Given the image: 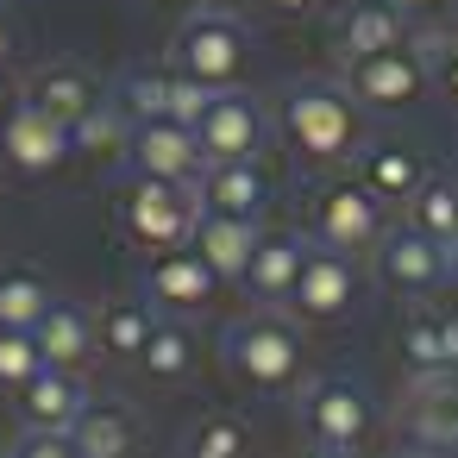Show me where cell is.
<instances>
[{
	"label": "cell",
	"mask_w": 458,
	"mask_h": 458,
	"mask_svg": "<svg viewBox=\"0 0 458 458\" xmlns=\"http://www.w3.org/2000/svg\"><path fill=\"white\" fill-rule=\"evenodd\" d=\"M270 126L295 151V164H308V170H352V157L364 151V107L352 101V89L339 76L283 82Z\"/></svg>",
	"instance_id": "6da1fadb"
},
{
	"label": "cell",
	"mask_w": 458,
	"mask_h": 458,
	"mask_svg": "<svg viewBox=\"0 0 458 458\" xmlns=\"http://www.w3.org/2000/svg\"><path fill=\"white\" fill-rule=\"evenodd\" d=\"M220 370L251 395H295L308 383V327L289 308H245L220 327Z\"/></svg>",
	"instance_id": "7a4b0ae2"
},
{
	"label": "cell",
	"mask_w": 458,
	"mask_h": 458,
	"mask_svg": "<svg viewBox=\"0 0 458 458\" xmlns=\"http://www.w3.org/2000/svg\"><path fill=\"white\" fill-rule=\"evenodd\" d=\"M176 76L201 82L208 95L220 89H245V70H251V32L239 26V13H189L176 32H170V57H164Z\"/></svg>",
	"instance_id": "3957f363"
},
{
	"label": "cell",
	"mask_w": 458,
	"mask_h": 458,
	"mask_svg": "<svg viewBox=\"0 0 458 458\" xmlns=\"http://www.w3.org/2000/svg\"><path fill=\"white\" fill-rule=\"evenodd\" d=\"M389 226H395L389 208H383L352 170H339V176H327V182L308 195V226H301V239L333 245V251H345V258H370Z\"/></svg>",
	"instance_id": "277c9868"
},
{
	"label": "cell",
	"mask_w": 458,
	"mask_h": 458,
	"mask_svg": "<svg viewBox=\"0 0 458 458\" xmlns=\"http://www.w3.org/2000/svg\"><path fill=\"white\" fill-rule=\"evenodd\" d=\"M114 214H120L126 245H139V251L157 258V251H182V245H189V233H195V220H201V201H195V189H182V182L126 176Z\"/></svg>",
	"instance_id": "5b68a950"
},
{
	"label": "cell",
	"mask_w": 458,
	"mask_h": 458,
	"mask_svg": "<svg viewBox=\"0 0 458 458\" xmlns=\"http://www.w3.org/2000/svg\"><path fill=\"white\" fill-rule=\"evenodd\" d=\"M295 395H301L295 402V427H301L308 445L358 452L370 439V427H377V402H370V389L358 377H339V370L333 377H308Z\"/></svg>",
	"instance_id": "8992f818"
},
{
	"label": "cell",
	"mask_w": 458,
	"mask_h": 458,
	"mask_svg": "<svg viewBox=\"0 0 458 458\" xmlns=\"http://www.w3.org/2000/svg\"><path fill=\"white\" fill-rule=\"evenodd\" d=\"M270 132H276L270 126V107L258 95H245V89L208 95L201 120H195V145H201L208 164H264Z\"/></svg>",
	"instance_id": "52a82bcc"
},
{
	"label": "cell",
	"mask_w": 458,
	"mask_h": 458,
	"mask_svg": "<svg viewBox=\"0 0 458 458\" xmlns=\"http://www.w3.org/2000/svg\"><path fill=\"white\" fill-rule=\"evenodd\" d=\"M339 82L352 89V101L364 114H402V107H420L427 89H433V70L414 45H395V51H377V57H358V64H339Z\"/></svg>",
	"instance_id": "ba28073f"
},
{
	"label": "cell",
	"mask_w": 458,
	"mask_h": 458,
	"mask_svg": "<svg viewBox=\"0 0 458 458\" xmlns=\"http://www.w3.org/2000/svg\"><path fill=\"white\" fill-rule=\"evenodd\" d=\"M364 264H370L377 289H389V295H402V301H433V295L452 283V258H445L433 239H420L408 220H395V226L377 239V251H370Z\"/></svg>",
	"instance_id": "9c48e42d"
},
{
	"label": "cell",
	"mask_w": 458,
	"mask_h": 458,
	"mask_svg": "<svg viewBox=\"0 0 458 458\" xmlns=\"http://www.w3.org/2000/svg\"><path fill=\"white\" fill-rule=\"evenodd\" d=\"M358 289H364L358 258H345V251H333V245L301 239V270H295V295H289V314H295L301 327L345 320V314L358 308Z\"/></svg>",
	"instance_id": "30bf717a"
},
{
	"label": "cell",
	"mask_w": 458,
	"mask_h": 458,
	"mask_svg": "<svg viewBox=\"0 0 458 458\" xmlns=\"http://www.w3.org/2000/svg\"><path fill=\"white\" fill-rule=\"evenodd\" d=\"M114 101L126 107L132 126L170 120V126H189V132H195V120H201V107H208V89L189 82V76H176L170 64H132V70L114 82Z\"/></svg>",
	"instance_id": "8fae6325"
},
{
	"label": "cell",
	"mask_w": 458,
	"mask_h": 458,
	"mask_svg": "<svg viewBox=\"0 0 458 458\" xmlns=\"http://www.w3.org/2000/svg\"><path fill=\"white\" fill-rule=\"evenodd\" d=\"M395 427L420 445L452 452L458 445V370H408L402 402H395Z\"/></svg>",
	"instance_id": "7c38bea8"
},
{
	"label": "cell",
	"mask_w": 458,
	"mask_h": 458,
	"mask_svg": "<svg viewBox=\"0 0 458 458\" xmlns=\"http://www.w3.org/2000/svg\"><path fill=\"white\" fill-rule=\"evenodd\" d=\"M70 157H76L70 126L38 114L32 101H20L7 114V126H0V170H13V176H57Z\"/></svg>",
	"instance_id": "4fadbf2b"
},
{
	"label": "cell",
	"mask_w": 458,
	"mask_h": 458,
	"mask_svg": "<svg viewBox=\"0 0 458 458\" xmlns=\"http://www.w3.org/2000/svg\"><path fill=\"white\" fill-rule=\"evenodd\" d=\"M126 176H151V182H182V189H195L201 182V170H208V157H201V145H195V132L189 126H170V120H151V126H132V145H126Z\"/></svg>",
	"instance_id": "5bb4252c"
},
{
	"label": "cell",
	"mask_w": 458,
	"mask_h": 458,
	"mask_svg": "<svg viewBox=\"0 0 458 458\" xmlns=\"http://www.w3.org/2000/svg\"><path fill=\"white\" fill-rule=\"evenodd\" d=\"M408 32H414V26L389 7V0H339L333 20H327V45H333L339 64L395 51V45H408Z\"/></svg>",
	"instance_id": "9a60e30c"
},
{
	"label": "cell",
	"mask_w": 458,
	"mask_h": 458,
	"mask_svg": "<svg viewBox=\"0 0 458 458\" xmlns=\"http://www.w3.org/2000/svg\"><path fill=\"white\" fill-rule=\"evenodd\" d=\"M139 295H145L157 314H195V308H208V301L220 295V276L182 245V251H157V258L145 264Z\"/></svg>",
	"instance_id": "2e32d148"
},
{
	"label": "cell",
	"mask_w": 458,
	"mask_h": 458,
	"mask_svg": "<svg viewBox=\"0 0 458 458\" xmlns=\"http://www.w3.org/2000/svg\"><path fill=\"white\" fill-rule=\"evenodd\" d=\"M395 352L408 370H458V301H408L395 320Z\"/></svg>",
	"instance_id": "e0dca14e"
},
{
	"label": "cell",
	"mask_w": 458,
	"mask_h": 458,
	"mask_svg": "<svg viewBox=\"0 0 458 458\" xmlns=\"http://www.w3.org/2000/svg\"><path fill=\"white\" fill-rule=\"evenodd\" d=\"M352 176L383 201V208H408L414 195H420V182L433 176L427 170V151H414V145H395V139H377V145H364L358 157H352Z\"/></svg>",
	"instance_id": "ac0fdd59"
},
{
	"label": "cell",
	"mask_w": 458,
	"mask_h": 458,
	"mask_svg": "<svg viewBox=\"0 0 458 458\" xmlns=\"http://www.w3.org/2000/svg\"><path fill=\"white\" fill-rule=\"evenodd\" d=\"M195 201H201V214H233V220L264 226V214L276 201V182H270L264 164H208L201 182H195Z\"/></svg>",
	"instance_id": "d6986e66"
},
{
	"label": "cell",
	"mask_w": 458,
	"mask_h": 458,
	"mask_svg": "<svg viewBox=\"0 0 458 458\" xmlns=\"http://www.w3.org/2000/svg\"><path fill=\"white\" fill-rule=\"evenodd\" d=\"M95 395H89V383H82V370H57V364H45L26 389H20V420L32 427V433H70L76 420H82V408H89Z\"/></svg>",
	"instance_id": "ffe728a7"
},
{
	"label": "cell",
	"mask_w": 458,
	"mask_h": 458,
	"mask_svg": "<svg viewBox=\"0 0 458 458\" xmlns=\"http://www.w3.org/2000/svg\"><path fill=\"white\" fill-rule=\"evenodd\" d=\"M20 101H32L38 114H51V120H64V126H76V120L101 101V82H95V70H89V64L57 57V64H38V70L26 76Z\"/></svg>",
	"instance_id": "44dd1931"
},
{
	"label": "cell",
	"mask_w": 458,
	"mask_h": 458,
	"mask_svg": "<svg viewBox=\"0 0 458 458\" xmlns=\"http://www.w3.org/2000/svg\"><path fill=\"white\" fill-rule=\"evenodd\" d=\"M295 270H301V233H258V251L239 276V289L251 295V308H289L295 295Z\"/></svg>",
	"instance_id": "7402d4cb"
},
{
	"label": "cell",
	"mask_w": 458,
	"mask_h": 458,
	"mask_svg": "<svg viewBox=\"0 0 458 458\" xmlns=\"http://www.w3.org/2000/svg\"><path fill=\"white\" fill-rule=\"evenodd\" d=\"M258 220H233V214H201L195 220V233H189V251L220 276V283H239L245 276V264H251V251H258Z\"/></svg>",
	"instance_id": "603a6c76"
},
{
	"label": "cell",
	"mask_w": 458,
	"mask_h": 458,
	"mask_svg": "<svg viewBox=\"0 0 458 458\" xmlns=\"http://www.w3.org/2000/svg\"><path fill=\"white\" fill-rule=\"evenodd\" d=\"M151 327H157V308L145 295H114L101 314H95V358L107 364H139L145 345H151Z\"/></svg>",
	"instance_id": "cb8c5ba5"
},
{
	"label": "cell",
	"mask_w": 458,
	"mask_h": 458,
	"mask_svg": "<svg viewBox=\"0 0 458 458\" xmlns=\"http://www.w3.org/2000/svg\"><path fill=\"white\" fill-rule=\"evenodd\" d=\"M70 439H76L82 458H139L145 420H139V408H126V402H89L82 420L70 427Z\"/></svg>",
	"instance_id": "d4e9b609"
},
{
	"label": "cell",
	"mask_w": 458,
	"mask_h": 458,
	"mask_svg": "<svg viewBox=\"0 0 458 458\" xmlns=\"http://www.w3.org/2000/svg\"><path fill=\"white\" fill-rule=\"evenodd\" d=\"M32 339H38L45 364H57V370H82V364H95V314L76 308V301H57V308L32 327Z\"/></svg>",
	"instance_id": "484cf974"
},
{
	"label": "cell",
	"mask_w": 458,
	"mask_h": 458,
	"mask_svg": "<svg viewBox=\"0 0 458 458\" xmlns=\"http://www.w3.org/2000/svg\"><path fill=\"white\" fill-rule=\"evenodd\" d=\"M195 364H201V339H195V327H189L182 314H157V327H151V345H145L139 370H145L151 383H182Z\"/></svg>",
	"instance_id": "4316f807"
},
{
	"label": "cell",
	"mask_w": 458,
	"mask_h": 458,
	"mask_svg": "<svg viewBox=\"0 0 458 458\" xmlns=\"http://www.w3.org/2000/svg\"><path fill=\"white\" fill-rule=\"evenodd\" d=\"M402 220L452 258V245H458V176H427L420 195L402 208Z\"/></svg>",
	"instance_id": "83f0119b"
},
{
	"label": "cell",
	"mask_w": 458,
	"mask_h": 458,
	"mask_svg": "<svg viewBox=\"0 0 458 458\" xmlns=\"http://www.w3.org/2000/svg\"><path fill=\"white\" fill-rule=\"evenodd\" d=\"M70 145H76V157H126V145H132L126 107H120L114 95H101V101L70 126Z\"/></svg>",
	"instance_id": "f1b7e54d"
},
{
	"label": "cell",
	"mask_w": 458,
	"mask_h": 458,
	"mask_svg": "<svg viewBox=\"0 0 458 458\" xmlns=\"http://www.w3.org/2000/svg\"><path fill=\"white\" fill-rule=\"evenodd\" d=\"M182 458H251V420L233 414V408H214V414L189 420Z\"/></svg>",
	"instance_id": "f546056e"
},
{
	"label": "cell",
	"mask_w": 458,
	"mask_h": 458,
	"mask_svg": "<svg viewBox=\"0 0 458 458\" xmlns=\"http://www.w3.org/2000/svg\"><path fill=\"white\" fill-rule=\"evenodd\" d=\"M51 308H57V289L38 270H0V327L32 333Z\"/></svg>",
	"instance_id": "4dcf8cb0"
},
{
	"label": "cell",
	"mask_w": 458,
	"mask_h": 458,
	"mask_svg": "<svg viewBox=\"0 0 458 458\" xmlns=\"http://www.w3.org/2000/svg\"><path fill=\"white\" fill-rule=\"evenodd\" d=\"M38 370H45L38 339H32V333H20V327H0V389H13V395H20Z\"/></svg>",
	"instance_id": "1f68e13d"
},
{
	"label": "cell",
	"mask_w": 458,
	"mask_h": 458,
	"mask_svg": "<svg viewBox=\"0 0 458 458\" xmlns=\"http://www.w3.org/2000/svg\"><path fill=\"white\" fill-rule=\"evenodd\" d=\"M7 458H82V452H76L70 433H32V427H26V433L7 445Z\"/></svg>",
	"instance_id": "d6a6232c"
},
{
	"label": "cell",
	"mask_w": 458,
	"mask_h": 458,
	"mask_svg": "<svg viewBox=\"0 0 458 458\" xmlns=\"http://www.w3.org/2000/svg\"><path fill=\"white\" fill-rule=\"evenodd\" d=\"M389 7L420 32V26H452L458 20V0H389Z\"/></svg>",
	"instance_id": "836d02e7"
},
{
	"label": "cell",
	"mask_w": 458,
	"mask_h": 458,
	"mask_svg": "<svg viewBox=\"0 0 458 458\" xmlns=\"http://www.w3.org/2000/svg\"><path fill=\"white\" fill-rule=\"evenodd\" d=\"M433 89H439V95L458 107V32H452V45L433 57Z\"/></svg>",
	"instance_id": "e575fe53"
},
{
	"label": "cell",
	"mask_w": 458,
	"mask_h": 458,
	"mask_svg": "<svg viewBox=\"0 0 458 458\" xmlns=\"http://www.w3.org/2000/svg\"><path fill=\"white\" fill-rule=\"evenodd\" d=\"M258 7H264L270 20H314V13L333 7V0H258Z\"/></svg>",
	"instance_id": "d590c367"
},
{
	"label": "cell",
	"mask_w": 458,
	"mask_h": 458,
	"mask_svg": "<svg viewBox=\"0 0 458 458\" xmlns=\"http://www.w3.org/2000/svg\"><path fill=\"white\" fill-rule=\"evenodd\" d=\"M20 51H26V32H20V20H13L7 7H0V70H7Z\"/></svg>",
	"instance_id": "8d00e7d4"
},
{
	"label": "cell",
	"mask_w": 458,
	"mask_h": 458,
	"mask_svg": "<svg viewBox=\"0 0 458 458\" xmlns=\"http://www.w3.org/2000/svg\"><path fill=\"white\" fill-rule=\"evenodd\" d=\"M20 107V89H13V76L7 70H0V126H7V114Z\"/></svg>",
	"instance_id": "74e56055"
},
{
	"label": "cell",
	"mask_w": 458,
	"mask_h": 458,
	"mask_svg": "<svg viewBox=\"0 0 458 458\" xmlns=\"http://www.w3.org/2000/svg\"><path fill=\"white\" fill-rule=\"evenodd\" d=\"M239 7H251V0H201V13H239Z\"/></svg>",
	"instance_id": "f35d334b"
},
{
	"label": "cell",
	"mask_w": 458,
	"mask_h": 458,
	"mask_svg": "<svg viewBox=\"0 0 458 458\" xmlns=\"http://www.w3.org/2000/svg\"><path fill=\"white\" fill-rule=\"evenodd\" d=\"M301 458H358V452H339V445H308Z\"/></svg>",
	"instance_id": "ab89813d"
},
{
	"label": "cell",
	"mask_w": 458,
	"mask_h": 458,
	"mask_svg": "<svg viewBox=\"0 0 458 458\" xmlns=\"http://www.w3.org/2000/svg\"><path fill=\"white\" fill-rule=\"evenodd\" d=\"M164 7H176V13H201V0H164Z\"/></svg>",
	"instance_id": "60d3db41"
},
{
	"label": "cell",
	"mask_w": 458,
	"mask_h": 458,
	"mask_svg": "<svg viewBox=\"0 0 458 458\" xmlns=\"http://www.w3.org/2000/svg\"><path fill=\"white\" fill-rule=\"evenodd\" d=\"M452 283H458V245H452Z\"/></svg>",
	"instance_id": "b9f144b4"
},
{
	"label": "cell",
	"mask_w": 458,
	"mask_h": 458,
	"mask_svg": "<svg viewBox=\"0 0 458 458\" xmlns=\"http://www.w3.org/2000/svg\"><path fill=\"white\" fill-rule=\"evenodd\" d=\"M395 458H427V452H395Z\"/></svg>",
	"instance_id": "7bdbcfd3"
},
{
	"label": "cell",
	"mask_w": 458,
	"mask_h": 458,
	"mask_svg": "<svg viewBox=\"0 0 458 458\" xmlns=\"http://www.w3.org/2000/svg\"><path fill=\"white\" fill-rule=\"evenodd\" d=\"M0 458H7V445H0Z\"/></svg>",
	"instance_id": "ee69618b"
},
{
	"label": "cell",
	"mask_w": 458,
	"mask_h": 458,
	"mask_svg": "<svg viewBox=\"0 0 458 458\" xmlns=\"http://www.w3.org/2000/svg\"><path fill=\"white\" fill-rule=\"evenodd\" d=\"M0 7H7V0H0Z\"/></svg>",
	"instance_id": "f6af8a7d"
}]
</instances>
